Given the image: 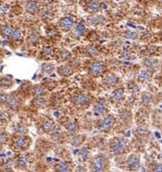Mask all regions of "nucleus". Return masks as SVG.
Instances as JSON below:
<instances>
[{
    "mask_svg": "<svg viewBox=\"0 0 162 172\" xmlns=\"http://www.w3.org/2000/svg\"><path fill=\"white\" fill-rule=\"evenodd\" d=\"M42 129H43L44 132L50 133L51 131L54 130V123H53L52 121H50V120H47V121H45L44 123H43Z\"/></svg>",
    "mask_w": 162,
    "mask_h": 172,
    "instance_id": "nucleus-23",
    "label": "nucleus"
},
{
    "mask_svg": "<svg viewBox=\"0 0 162 172\" xmlns=\"http://www.w3.org/2000/svg\"><path fill=\"white\" fill-rule=\"evenodd\" d=\"M99 8H101V4H99V2L96 1V0H91V1H89V3L87 4V10L91 12V13L98 12L99 10Z\"/></svg>",
    "mask_w": 162,
    "mask_h": 172,
    "instance_id": "nucleus-13",
    "label": "nucleus"
},
{
    "mask_svg": "<svg viewBox=\"0 0 162 172\" xmlns=\"http://www.w3.org/2000/svg\"><path fill=\"white\" fill-rule=\"evenodd\" d=\"M127 145H128V141L125 138H117L114 140V142H113L111 144V152L113 154H119L122 153L126 149Z\"/></svg>",
    "mask_w": 162,
    "mask_h": 172,
    "instance_id": "nucleus-2",
    "label": "nucleus"
},
{
    "mask_svg": "<svg viewBox=\"0 0 162 172\" xmlns=\"http://www.w3.org/2000/svg\"><path fill=\"white\" fill-rule=\"evenodd\" d=\"M46 104V99L43 96H35V99L33 101V105L37 108L44 107Z\"/></svg>",
    "mask_w": 162,
    "mask_h": 172,
    "instance_id": "nucleus-25",
    "label": "nucleus"
},
{
    "mask_svg": "<svg viewBox=\"0 0 162 172\" xmlns=\"http://www.w3.org/2000/svg\"><path fill=\"white\" fill-rule=\"evenodd\" d=\"M142 64L144 67H146L147 69H156L158 67V61L154 60V59H144L142 62Z\"/></svg>",
    "mask_w": 162,
    "mask_h": 172,
    "instance_id": "nucleus-15",
    "label": "nucleus"
},
{
    "mask_svg": "<svg viewBox=\"0 0 162 172\" xmlns=\"http://www.w3.org/2000/svg\"><path fill=\"white\" fill-rule=\"evenodd\" d=\"M87 30V27H86V24L84 22H80L76 25V28H75V32L78 36H82L85 34Z\"/></svg>",
    "mask_w": 162,
    "mask_h": 172,
    "instance_id": "nucleus-20",
    "label": "nucleus"
},
{
    "mask_svg": "<svg viewBox=\"0 0 162 172\" xmlns=\"http://www.w3.org/2000/svg\"><path fill=\"white\" fill-rule=\"evenodd\" d=\"M158 2H159V3H161V4H162V0H158Z\"/></svg>",
    "mask_w": 162,
    "mask_h": 172,
    "instance_id": "nucleus-43",
    "label": "nucleus"
},
{
    "mask_svg": "<svg viewBox=\"0 0 162 172\" xmlns=\"http://www.w3.org/2000/svg\"><path fill=\"white\" fill-rule=\"evenodd\" d=\"M88 22L92 26H96V25H101L105 22V18L102 15H96V16H92L88 19Z\"/></svg>",
    "mask_w": 162,
    "mask_h": 172,
    "instance_id": "nucleus-14",
    "label": "nucleus"
},
{
    "mask_svg": "<svg viewBox=\"0 0 162 172\" xmlns=\"http://www.w3.org/2000/svg\"><path fill=\"white\" fill-rule=\"evenodd\" d=\"M66 129L69 131L70 133H75L78 130V124L75 121H70L66 124Z\"/></svg>",
    "mask_w": 162,
    "mask_h": 172,
    "instance_id": "nucleus-27",
    "label": "nucleus"
},
{
    "mask_svg": "<svg viewBox=\"0 0 162 172\" xmlns=\"http://www.w3.org/2000/svg\"><path fill=\"white\" fill-rule=\"evenodd\" d=\"M28 165V158L26 156H20L16 160V167L19 169H25Z\"/></svg>",
    "mask_w": 162,
    "mask_h": 172,
    "instance_id": "nucleus-17",
    "label": "nucleus"
},
{
    "mask_svg": "<svg viewBox=\"0 0 162 172\" xmlns=\"http://www.w3.org/2000/svg\"><path fill=\"white\" fill-rule=\"evenodd\" d=\"M71 57H72V54H71V52H69V51H63L60 55V59H61L62 62L69 61L71 59Z\"/></svg>",
    "mask_w": 162,
    "mask_h": 172,
    "instance_id": "nucleus-31",
    "label": "nucleus"
},
{
    "mask_svg": "<svg viewBox=\"0 0 162 172\" xmlns=\"http://www.w3.org/2000/svg\"><path fill=\"white\" fill-rule=\"evenodd\" d=\"M30 143H31V139L28 136L25 135V134H20L16 138V140H15V144H16L17 147L20 149H23V150L29 147Z\"/></svg>",
    "mask_w": 162,
    "mask_h": 172,
    "instance_id": "nucleus-6",
    "label": "nucleus"
},
{
    "mask_svg": "<svg viewBox=\"0 0 162 172\" xmlns=\"http://www.w3.org/2000/svg\"><path fill=\"white\" fill-rule=\"evenodd\" d=\"M21 38H22V31L19 29H14L13 33H12L11 35V39L17 41V40H20Z\"/></svg>",
    "mask_w": 162,
    "mask_h": 172,
    "instance_id": "nucleus-30",
    "label": "nucleus"
},
{
    "mask_svg": "<svg viewBox=\"0 0 162 172\" xmlns=\"http://www.w3.org/2000/svg\"><path fill=\"white\" fill-rule=\"evenodd\" d=\"M151 79V74L149 73L148 71L146 70H142L141 72L139 73V76H138V81L139 82H148V81H150Z\"/></svg>",
    "mask_w": 162,
    "mask_h": 172,
    "instance_id": "nucleus-18",
    "label": "nucleus"
},
{
    "mask_svg": "<svg viewBox=\"0 0 162 172\" xmlns=\"http://www.w3.org/2000/svg\"><path fill=\"white\" fill-rule=\"evenodd\" d=\"M152 170L153 171H159V172H162V164H159V163H157V164H155L153 168H152Z\"/></svg>",
    "mask_w": 162,
    "mask_h": 172,
    "instance_id": "nucleus-40",
    "label": "nucleus"
},
{
    "mask_svg": "<svg viewBox=\"0 0 162 172\" xmlns=\"http://www.w3.org/2000/svg\"><path fill=\"white\" fill-rule=\"evenodd\" d=\"M93 111H95L96 114H102L107 111V104H105L104 99L96 102L95 108H93Z\"/></svg>",
    "mask_w": 162,
    "mask_h": 172,
    "instance_id": "nucleus-12",
    "label": "nucleus"
},
{
    "mask_svg": "<svg viewBox=\"0 0 162 172\" xmlns=\"http://www.w3.org/2000/svg\"><path fill=\"white\" fill-rule=\"evenodd\" d=\"M123 36L125 37V38H127V39H133V40H135V39L138 38L137 33L134 32V31H131V30H126L125 32H124Z\"/></svg>",
    "mask_w": 162,
    "mask_h": 172,
    "instance_id": "nucleus-28",
    "label": "nucleus"
},
{
    "mask_svg": "<svg viewBox=\"0 0 162 172\" xmlns=\"http://www.w3.org/2000/svg\"><path fill=\"white\" fill-rule=\"evenodd\" d=\"M105 71V65L101 63V62H95V63L91 65V68H90V72H91V74L93 77L101 76Z\"/></svg>",
    "mask_w": 162,
    "mask_h": 172,
    "instance_id": "nucleus-8",
    "label": "nucleus"
},
{
    "mask_svg": "<svg viewBox=\"0 0 162 172\" xmlns=\"http://www.w3.org/2000/svg\"><path fill=\"white\" fill-rule=\"evenodd\" d=\"M141 102H142L143 105H145V107H149L152 102V96L150 95V93H144V95L142 96Z\"/></svg>",
    "mask_w": 162,
    "mask_h": 172,
    "instance_id": "nucleus-26",
    "label": "nucleus"
},
{
    "mask_svg": "<svg viewBox=\"0 0 162 172\" xmlns=\"http://www.w3.org/2000/svg\"><path fill=\"white\" fill-rule=\"evenodd\" d=\"M45 93H46V90H45V87L41 86V85H37L34 87V89H33V95L34 96H43L45 95Z\"/></svg>",
    "mask_w": 162,
    "mask_h": 172,
    "instance_id": "nucleus-21",
    "label": "nucleus"
},
{
    "mask_svg": "<svg viewBox=\"0 0 162 172\" xmlns=\"http://www.w3.org/2000/svg\"><path fill=\"white\" fill-rule=\"evenodd\" d=\"M80 154H81V158H82L83 160H86V159H88L89 157V151L87 150V149H82Z\"/></svg>",
    "mask_w": 162,
    "mask_h": 172,
    "instance_id": "nucleus-36",
    "label": "nucleus"
},
{
    "mask_svg": "<svg viewBox=\"0 0 162 172\" xmlns=\"http://www.w3.org/2000/svg\"><path fill=\"white\" fill-rule=\"evenodd\" d=\"M16 132L18 134H25L27 132V129L24 126H22V124H18L16 129Z\"/></svg>",
    "mask_w": 162,
    "mask_h": 172,
    "instance_id": "nucleus-34",
    "label": "nucleus"
},
{
    "mask_svg": "<svg viewBox=\"0 0 162 172\" xmlns=\"http://www.w3.org/2000/svg\"><path fill=\"white\" fill-rule=\"evenodd\" d=\"M25 9H26L28 13L36 15L40 11V3L37 0H28L25 3Z\"/></svg>",
    "mask_w": 162,
    "mask_h": 172,
    "instance_id": "nucleus-4",
    "label": "nucleus"
},
{
    "mask_svg": "<svg viewBox=\"0 0 162 172\" xmlns=\"http://www.w3.org/2000/svg\"><path fill=\"white\" fill-rule=\"evenodd\" d=\"M114 123V117L111 114H108L102 118L101 123H99V129L102 131H108L113 127Z\"/></svg>",
    "mask_w": 162,
    "mask_h": 172,
    "instance_id": "nucleus-3",
    "label": "nucleus"
},
{
    "mask_svg": "<svg viewBox=\"0 0 162 172\" xmlns=\"http://www.w3.org/2000/svg\"><path fill=\"white\" fill-rule=\"evenodd\" d=\"M13 28L11 26H8V25H4V26L1 27L0 29V33H1L2 36L6 37V38H11V35L13 33Z\"/></svg>",
    "mask_w": 162,
    "mask_h": 172,
    "instance_id": "nucleus-16",
    "label": "nucleus"
},
{
    "mask_svg": "<svg viewBox=\"0 0 162 172\" xmlns=\"http://www.w3.org/2000/svg\"><path fill=\"white\" fill-rule=\"evenodd\" d=\"M90 98L85 93H80L75 96L74 99V104L78 105V107H86L90 104Z\"/></svg>",
    "mask_w": 162,
    "mask_h": 172,
    "instance_id": "nucleus-10",
    "label": "nucleus"
},
{
    "mask_svg": "<svg viewBox=\"0 0 162 172\" xmlns=\"http://www.w3.org/2000/svg\"><path fill=\"white\" fill-rule=\"evenodd\" d=\"M6 105H7V107L9 108L13 109V111H16V109H18L20 108L21 99L18 96H9Z\"/></svg>",
    "mask_w": 162,
    "mask_h": 172,
    "instance_id": "nucleus-9",
    "label": "nucleus"
},
{
    "mask_svg": "<svg viewBox=\"0 0 162 172\" xmlns=\"http://www.w3.org/2000/svg\"><path fill=\"white\" fill-rule=\"evenodd\" d=\"M59 25H60V28L64 31V32H68V31H70L72 28L74 27L75 21L72 17L66 16V17H63L60 20Z\"/></svg>",
    "mask_w": 162,
    "mask_h": 172,
    "instance_id": "nucleus-7",
    "label": "nucleus"
},
{
    "mask_svg": "<svg viewBox=\"0 0 162 172\" xmlns=\"http://www.w3.org/2000/svg\"><path fill=\"white\" fill-rule=\"evenodd\" d=\"M77 171H86V168H84L82 166H79L77 168Z\"/></svg>",
    "mask_w": 162,
    "mask_h": 172,
    "instance_id": "nucleus-42",
    "label": "nucleus"
},
{
    "mask_svg": "<svg viewBox=\"0 0 162 172\" xmlns=\"http://www.w3.org/2000/svg\"><path fill=\"white\" fill-rule=\"evenodd\" d=\"M57 72H58L59 76H61V77H70L74 73L73 69H72L70 66H67V65L60 66V67L57 69Z\"/></svg>",
    "mask_w": 162,
    "mask_h": 172,
    "instance_id": "nucleus-11",
    "label": "nucleus"
},
{
    "mask_svg": "<svg viewBox=\"0 0 162 172\" xmlns=\"http://www.w3.org/2000/svg\"><path fill=\"white\" fill-rule=\"evenodd\" d=\"M57 171H60V172H69L71 171V166L68 162H62L57 166L56 168Z\"/></svg>",
    "mask_w": 162,
    "mask_h": 172,
    "instance_id": "nucleus-24",
    "label": "nucleus"
},
{
    "mask_svg": "<svg viewBox=\"0 0 162 172\" xmlns=\"http://www.w3.org/2000/svg\"><path fill=\"white\" fill-rule=\"evenodd\" d=\"M139 164H140V159L137 155L135 154H131L128 156L126 160V167L128 170H137L138 167H139Z\"/></svg>",
    "mask_w": 162,
    "mask_h": 172,
    "instance_id": "nucleus-5",
    "label": "nucleus"
},
{
    "mask_svg": "<svg viewBox=\"0 0 162 172\" xmlns=\"http://www.w3.org/2000/svg\"><path fill=\"white\" fill-rule=\"evenodd\" d=\"M8 140V135L5 132H0V145L4 144V143Z\"/></svg>",
    "mask_w": 162,
    "mask_h": 172,
    "instance_id": "nucleus-35",
    "label": "nucleus"
},
{
    "mask_svg": "<svg viewBox=\"0 0 162 172\" xmlns=\"http://www.w3.org/2000/svg\"><path fill=\"white\" fill-rule=\"evenodd\" d=\"M4 167H5L6 170L12 169V168H13V162H12L11 160H8L7 162H6V164L4 165Z\"/></svg>",
    "mask_w": 162,
    "mask_h": 172,
    "instance_id": "nucleus-39",
    "label": "nucleus"
},
{
    "mask_svg": "<svg viewBox=\"0 0 162 172\" xmlns=\"http://www.w3.org/2000/svg\"><path fill=\"white\" fill-rule=\"evenodd\" d=\"M83 141H84V136L83 135H78L74 138L73 143H74V145H80V144H82Z\"/></svg>",
    "mask_w": 162,
    "mask_h": 172,
    "instance_id": "nucleus-33",
    "label": "nucleus"
},
{
    "mask_svg": "<svg viewBox=\"0 0 162 172\" xmlns=\"http://www.w3.org/2000/svg\"><path fill=\"white\" fill-rule=\"evenodd\" d=\"M8 98H9V96L7 93H0V105H6Z\"/></svg>",
    "mask_w": 162,
    "mask_h": 172,
    "instance_id": "nucleus-32",
    "label": "nucleus"
},
{
    "mask_svg": "<svg viewBox=\"0 0 162 172\" xmlns=\"http://www.w3.org/2000/svg\"><path fill=\"white\" fill-rule=\"evenodd\" d=\"M29 41L31 43H36L38 41V37H37V35H35V34H32V35L29 37Z\"/></svg>",
    "mask_w": 162,
    "mask_h": 172,
    "instance_id": "nucleus-41",
    "label": "nucleus"
},
{
    "mask_svg": "<svg viewBox=\"0 0 162 172\" xmlns=\"http://www.w3.org/2000/svg\"><path fill=\"white\" fill-rule=\"evenodd\" d=\"M51 136H52L53 139H59V138H60V136H61V131L54 129V130H53V133L51 134Z\"/></svg>",
    "mask_w": 162,
    "mask_h": 172,
    "instance_id": "nucleus-38",
    "label": "nucleus"
},
{
    "mask_svg": "<svg viewBox=\"0 0 162 172\" xmlns=\"http://www.w3.org/2000/svg\"><path fill=\"white\" fill-rule=\"evenodd\" d=\"M93 171H105L108 168V159L105 155H96L91 165Z\"/></svg>",
    "mask_w": 162,
    "mask_h": 172,
    "instance_id": "nucleus-1",
    "label": "nucleus"
},
{
    "mask_svg": "<svg viewBox=\"0 0 162 172\" xmlns=\"http://www.w3.org/2000/svg\"><path fill=\"white\" fill-rule=\"evenodd\" d=\"M161 39H162V33H161Z\"/></svg>",
    "mask_w": 162,
    "mask_h": 172,
    "instance_id": "nucleus-44",
    "label": "nucleus"
},
{
    "mask_svg": "<svg viewBox=\"0 0 162 172\" xmlns=\"http://www.w3.org/2000/svg\"><path fill=\"white\" fill-rule=\"evenodd\" d=\"M118 78L116 76V75H110V76L107 77V79H105V84H107L108 86L110 87H114L116 85H117L118 83Z\"/></svg>",
    "mask_w": 162,
    "mask_h": 172,
    "instance_id": "nucleus-19",
    "label": "nucleus"
},
{
    "mask_svg": "<svg viewBox=\"0 0 162 172\" xmlns=\"http://www.w3.org/2000/svg\"><path fill=\"white\" fill-rule=\"evenodd\" d=\"M88 52H89V54L91 55V56H96V55L99 54L98 49H96L95 47H89V48H88Z\"/></svg>",
    "mask_w": 162,
    "mask_h": 172,
    "instance_id": "nucleus-37",
    "label": "nucleus"
},
{
    "mask_svg": "<svg viewBox=\"0 0 162 172\" xmlns=\"http://www.w3.org/2000/svg\"><path fill=\"white\" fill-rule=\"evenodd\" d=\"M54 69H55L54 65H52V64L46 63V64H43V65H42V71L44 72V73H46V74H51V73H53Z\"/></svg>",
    "mask_w": 162,
    "mask_h": 172,
    "instance_id": "nucleus-29",
    "label": "nucleus"
},
{
    "mask_svg": "<svg viewBox=\"0 0 162 172\" xmlns=\"http://www.w3.org/2000/svg\"><path fill=\"white\" fill-rule=\"evenodd\" d=\"M124 98V93H123V90H116L113 93V99H114V101L116 102H120L122 101Z\"/></svg>",
    "mask_w": 162,
    "mask_h": 172,
    "instance_id": "nucleus-22",
    "label": "nucleus"
}]
</instances>
